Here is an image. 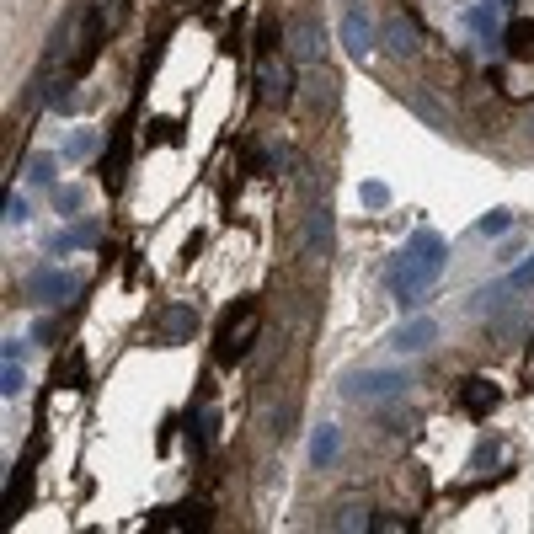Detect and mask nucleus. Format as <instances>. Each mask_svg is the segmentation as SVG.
Masks as SVG:
<instances>
[{
	"instance_id": "nucleus-1",
	"label": "nucleus",
	"mask_w": 534,
	"mask_h": 534,
	"mask_svg": "<svg viewBox=\"0 0 534 534\" xmlns=\"http://www.w3.org/2000/svg\"><path fill=\"white\" fill-rule=\"evenodd\" d=\"M438 273H444V235L438 230H417L412 241H406L396 273H390V289H396L401 305H417L422 289L438 284Z\"/></svg>"
},
{
	"instance_id": "nucleus-2",
	"label": "nucleus",
	"mask_w": 534,
	"mask_h": 534,
	"mask_svg": "<svg viewBox=\"0 0 534 534\" xmlns=\"http://www.w3.org/2000/svg\"><path fill=\"white\" fill-rule=\"evenodd\" d=\"M257 332H262V310H257V300H241L225 316V326H219V348H214L219 369L241 364V358L251 353V342H257Z\"/></svg>"
},
{
	"instance_id": "nucleus-3",
	"label": "nucleus",
	"mask_w": 534,
	"mask_h": 534,
	"mask_svg": "<svg viewBox=\"0 0 534 534\" xmlns=\"http://www.w3.org/2000/svg\"><path fill=\"white\" fill-rule=\"evenodd\" d=\"M81 289H86V278L70 273V267H38V273L22 278V294H27L33 305H65V300H75Z\"/></svg>"
},
{
	"instance_id": "nucleus-4",
	"label": "nucleus",
	"mask_w": 534,
	"mask_h": 534,
	"mask_svg": "<svg viewBox=\"0 0 534 534\" xmlns=\"http://www.w3.org/2000/svg\"><path fill=\"white\" fill-rule=\"evenodd\" d=\"M412 385L401 369H364V374H348L342 380V390H348L353 401H390V396H401V390Z\"/></svg>"
},
{
	"instance_id": "nucleus-5",
	"label": "nucleus",
	"mask_w": 534,
	"mask_h": 534,
	"mask_svg": "<svg viewBox=\"0 0 534 534\" xmlns=\"http://www.w3.org/2000/svg\"><path fill=\"white\" fill-rule=\"evenodd\" d=\"M257 86H262V102H267V107H289V102H294V75H289V65H278V59H267V54H262V65H257Z\"/></svg>"
},
{
	"instance_id": "nucleus-6",
	"label": "nucleus",
	"mask_w": 534,
	"mask_h": 534,
	"mask_svg": "<svg viewBox=\"0 0 534 534\" xmlns=\"http://www.w3.org/2000/svg\"><path fill=\"white\" fill-rule=\"evenodd\" d=\"M198 332V310L193 305H166L161 310V326H155V337L166 342V348H182V342H193Z\"/></svg>"
},
{
	"instance_id": "nucleus-7",
	"label": "nucleus",
	"mask_w": 534,
	"mask_h": 534,
	"mask_svg": "<svg viewBox=\"0 0 534 534\" xmlns=\"http://www.w3.org/2000/svg\"><path fill=\"white\" fill-rule=\"evenodd\" d=\"M289 49L300 65H321V54H326V33H321V22L316 17H300L289 27Z\"/></svg>"
},
{
	"instance_id": "nucleus-8",
	"label": "nucleus",
	"mask_w": 534,
	"mask_h": 534,
	"mask_svg": "<svg viewBox=\"0 0 534 534\" xmlns=\"http://www.w3.org/2000/svg\"><path fill=\"white\" fill-rule=\"evenodd\" d=\"M380 38H385V49L396 54V59H412V54L422 49V27L406 17V11H396V17L385 22V33H380Z\"/></svg>"
},
{
	"instance_id": "nucleus-9",
	"label": "nucleus",
	"mask_w": 534,
	"mask_h": 534,
	"mask_svg": "<svg viewBox=\"0 0 534 534\" xmlns=\"http://www.w3.org/2000/svg\"><path fill=\"white\" fill-rule=\"evenodd\" d=\"M342 49H348L353 59H364L374 49V17L364 6H353L348 17H342Z\"/></svg>"
},
{
	"instance_id": "nucleus-10",
	"label": "nucleus",
	"mask_w": 534,
	"mask_h": 534,
	"mask_svg": "<svg viewBox=\"0 0 534 534\" xmlns=\"http://www.w3.org/2000/svg\"><path fill=\"white\" fill-rule=\"evenodd\" d=\"M433 342H438V321H433V316H417V321L396 326L390 348H396V353H422V348H433Z\"/></svg>"
},
{
	"instance_id": "nucleus-11",
	"label": "nucleus",
	"mask_w": 534,
	"mask_h": 534,
	"mask_svg": "<svg viewBox=\"0 0 534 534\" xmlns=\"http://www.w3.org/2000/svg\"><path fill=\"white\" fill-rule=\"evenodd\" d=\"M97 219H86V225H75V230H54L49 241H43V251H49V257H70V251H81V246H91L97 241Z\"/></svg>"
},
{
	"instance_id": "nucleus-12",
	"label": "nucleus",
	"mask_w": 534,
	"mask_h": 534,
	"mask_svg": "<svg viewBox=\"0 0 534 534\" xmlns=\"http://www.w3.org/2000/svg\"><path fill=\"white\" fill-rule=\"evenodd\" d=\"M305 257H332V209H326V203H316V209H310Z\"/></svg>"
},
{
	"instance_id": "nucleus-13",
	"label": "nucleus",
	"mask_w": 534,
	"mask_h": 534,
	"mask_svg": "<svg viewBox=\"0 0 534 534\" xmlns=\"http://www.w3.org/2000/svg\"><path fill=\"white\" fill-rule=\"evenodd\" d=\"M460 401H465V412H470V417H492V406H497L502 396H497V385H492V380H465Z\"/></svg>"
},
{
	"instance_id": "nucleus-14",
	"label": "nucleus",
	"mask_w": 534,
	"mask_h": 534,
	"mask_svg": "<svg viewBox=\"0 0 534 534\" xmlns=\"http://www.w3.org/2000/svg\"><path fill=\"white\" fill-rule=\"evenodd\" d=\"M326 529H337V534H353V529H374V518L364 502H342V508L326 518Z\"/></svg>"
},
{
	"instance_id": "nucleus-15",
	"label": "nucleus",
	"mask_w": 534,
	"mask_h": 534,
	"mask_svg": "<svg viewBox=\"0 0 534 534\" xmlns=\"http://www.w3.org/2000/svg\"><path fill=\"white\" fill-rule=\"evenodd\" d=\"M123 171H129V129H118V139H113V155H107V166H102L107 187H118V182H123Z\"/></svg>"
},
{
	"instance_id": "nucleus-16",
	"label": "nucleus",
	"mask_w": 534,
	"mask_h": 534,
	"mask_svg": "<svg viewBox=\"0 0 534 534\" xmlns=\"http://www.w3.org/2000/svg\"><path fill=\"white\" fill-rule=\"evenodd\" d=\"M155 524H161V529H203V524H209V513H203V508H166V513H155Z\"/></svg>"
},
{
	"instance_id": "nucleus-17",
	"label": "nucleus",
	"mask_w": 534,
	"mask_h": 534,
	"mask_svg": "<svg viewBox=\"0 0 534 534\" xmlns=\"http://www.w3.org/2000/svg\"><path fill=\"white\" fill-rule=\"evenodd\" d=\"M22 390H27V374H22V364H17V358H6V369H0V396H6V401H17Z\"/></svg>"
},
{
	"instance_id": "nucleus-18",
	"label": "nucleus",
	"mask_w": 534,
	"mask_h": 534,
	"mask_svg": "<svg viewBox=\"0 0 534 534\" xmlns=\"http://www.w3.org/2000/svg\"><path fill=\"white\" fill-rule=\"evenodd\" d=\"M54 166H59V161H54V155H43V150L27 155V182H33V187H49V182H54Z\"/></svg>"
},
{
	"instance_id": "nucleus-19",
	"label": "nucleus",
	"mask_w": 534,
	"mask_h": 534,
	"mask_svg": "<svg viewBox=\"0 0 534 534\" xmlns=\"http://www.w3.org/2000/svg\"><path fill=\"white\" fill-rule=\"evenodd\" d=\"M310 460H316V465H332L337 460V428H321L316 438H310Z\"/></svg>"
},
{
	"instance_id": "nucleus-20",
	"label": "nucleus",
	"mask_w": 534,
	"mask_h": 534,
	"mask_svg": "<svg viewBox=\"0 0 534 534\" xmlns=\"http://www.w3.org/2000/svg\"><path fill=\"white\" fill-rule=\"evenodd\" d=\"M502 38H508V49H513L518 59H524V54H534V22H518V27H508V33H502Z\"/></svg>"
},
{
	"instance_id": "nucleus-21",
	"label": "nucleus",
	"mask_w": 534,
	"mask_h": 534,
	"mask_svg": "<svg viewBox=\"0 0 534 534\" xmlns=\"http://www.w3.org/2000/svg\"><path fill=\"white\" fill-rule=\"evenodd\" d=\"M91 150H97V134H91V129H81V134L65 139V161H86Z\"/></svg>"
},
{
	"instance_id": "nucleus-22",
	"label": "nucleus",
	"mask_w": 534,
	"mask_h": 534,
	"mask_svg": "<svg viewBox=\"0 0 534 534\" xmlns=\"http://www.w3.org/2000/svg\"><path fill=\"white\" fill-rule=\"evenodd\" d=\"M54 209L59 214H81L86 209V193H81V187H54Z\"/></svg>"
},
{
	"instance_id": "nucleus-23",
	"label": "nucleus",
	"mask_w": 534,
	"mask_h": 534,
	"mask_svg": "<svg viewBox=\"0 0 534 534\" xmlns=\"http://www.w3.org/2000/svg\"><path fill=\"white\" fill-rule=\"evenodd\" d=\"M476 230H481V235H508V230H513V214H508V209H492Z\"/></svg>"
},
{
	"instance_id": "nucleus-24",
	"label": "nucleus",
	"mask_w": 534,
	"mask_h": 534,
	"mask_svg": "<svg viewBox=\"0 0 534 534\" xmlns=\"http://www.w3.org/2000/svg\"><path fill=\"white\" fill-rule=\"evenodd\" d=\"M502 294H508V284H492V289H481L476 300H470V310H476V316H486V310H497V305H502Z\"/></svg>"
},
{
	"instance_id": "nucleus-25",
	"label": "nucleus",
	"mask_w": 534,
	"mask_h": 534,
	"mask_svg": "<svg viewBox=\"0 0 534 534\" xmlns=\"http://www.w3.org/2000/svg\"><path fill=\"white\" fill-rule=\"evenodd\" d=\"M27 214H33V203H27L22 193L6 198V225H27Z\"/></svg>"
},
{
	"instance_id": "nucleus-26",
	"label": "nucleus",
	"mask_w": 534,
	"mask_h": 534,
	"mask_svg": "<svg viewBox=\"0 0 534 534\" xmlns=\"http://www.w3.org/2000/svg\"><path fill=\"white\" fill-rule=\"evenodd\" d=\"M358 198H364L369 209H385V203H390V187H385V182H364V187H358Z\"/></svg>"
},
{
	"instance_id": "nucleus-27",
	"label": "nucleus",
	"mask_w": 534,
	"mask_h": 534,
	"mask_svg": "<svg viewBox=\"0 0 534 534\" xmlns=\"http://www.w3.org/2000/svg\"><path fill=\"white\" fill-rule=\"evenodd\" d=\"M508 289H534V251H529V262L518 267V273L508 278Z\"/></svg>"
},
{
	"instance_id": "nucleus-28",
	"label": "nucleus",
	"mask_w": 534,
	"mask_h": 534,
	"mask_svg": "<svg viewBox=\"0 0 534 534\" xmlns=\"http://www.w3.org/2000/svg\"><path fill=\"white\" fill-rule=\"evenodd\" d=\"M54 337H59V321H54V316H43V321L33 326V342H43V348H49Z\"/></svg>"
},
{
	"instance_id": "nucleus-29",
	"label": "nucleus",
	"mask_w": 534,
	"mask_h": 534,
	"mask_svg": "<svg viewBox=\"0 0 534 534\" xmlns=\"http://www.w3.org/2000/svg\"><path fill=\"white\" fill-rule=\"evenodd\" d=\"M486 465H497V444H481L476 460H470V470H476V476H486Z\"/></svg>"
},
{
	"instance_id": "nucleus-30",
	"label": "nucleus",
	"mask_w": 534,
	"mask_h": 534,
	"mask_svg": "<svg viewBox=\"0 0 534 534\" xmlns=\"http://www.w3.org/2000/svg\"><path fill=\"white\" fill-rule=\"evenodd\" d=\"M529 134H534V113H529Z\"/></svg>"
}]
</instances>
